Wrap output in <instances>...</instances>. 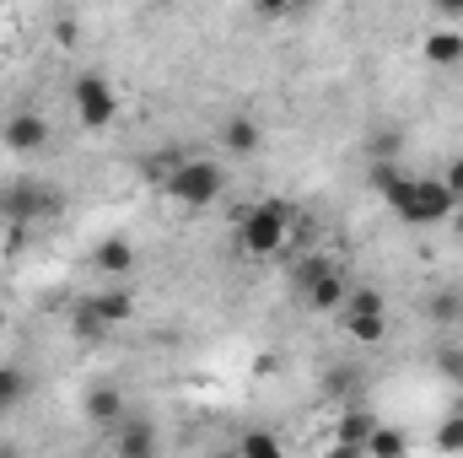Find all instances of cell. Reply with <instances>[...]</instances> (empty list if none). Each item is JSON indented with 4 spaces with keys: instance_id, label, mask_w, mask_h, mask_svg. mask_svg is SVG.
I'll list each match as a JSON object with an SVG mask.
<instances>
[{
    "instance_id": "7",
    "label": "cell",
    "mask_w": 463,
    "mask_h": 458,
    "mask_svg": "<svg viewBox=\"0 0 463 458\" xmlns=\"http://www.w3.org/2000/svg\"><path fill=\"white\" fill-rule=\"evenodd\" d=\"M81 410H87V421H92L98 432H109V437L129 421V405H124V388H118V383H92L87 399H81Z\"/></svg>"
},
{
    "instance_id": "21",
    "label": "cell",
    "mask_w": 463,
    "mask_h": 458,
    "mask_svg": "<svg viewBox=\"0 0 463 458\" xmlns=\"http://www.w3.org/2000/svg\"><path fill=\"white\" fill-rule=\"evenodd\" d=\"M345 329H350L355 345H377L383 335H388V319H345Z\"/></svg>"
},
{
    "instance_id": "23",
    "label": "cell",
    "mask_w": 463,
    "mask_h": 458,
    "mask_svg": "<svg viewBox=\"0 0 463 458\" xmlns=\"http://www.w3.org/2000/svg\"><path fill=\"white\" fill-rule=\"evenodd\" d=\"M437 448H442V453H463V415H448V421L437 426Z\"/></svg>"
},
{
    "instance_id": "18",
    "label": "cell",
    "mask_w": 463,
    "mask_h": 458,
    "mask_svg": "<svg viewBox=\"0 0 463 458\" xmlns=\"http://www.w3.org/2000/svg\"><path fill=\"white\" fill-rule=\"evenodd\" d=\"M71 335H76L81 345H103L109 340V324H103L87 302H76V308H71Z\"/></svg>"
},
{
    "instance_id": "15",
    "label": "cell",
    "mask_w": 463,
    "mask_h": 458,
    "mask_svg": "<svg viewBox=\"0 0 463 458\" xmlns=\"http://www.w3.org/2000/svg\"><path fill=\"white\" fill-rule=\"evenodd\" d=\"M377 432V415H366V410H350L340 415V426H335V448H350V453L366 458V437Z\"/></svg>"
},
{
    "instance_id": "19",
    "label": "cell",
    "mask_w": 463,
    "mask_h": 458,
    "mask_svg": "<svg viewBox=\"0 0 463 458\" xmlns=\"http://www.w3.org/2000/svg\"><path fill=\"white\" fill-rule=\"evenodd\" d=\"M388 302L377 286H350V302H345V319H383Z\"/></svg>"
},
{
    "instance_id": "14",
    "label": "cell",
    "mask_w": 463,
    "mask_h": 458,
    "mask_svg": "<svg viewBox=\"0 0 463 458\" xmlns=\"http://www.w3.org/2000/svg\"><path fill=\"white\" fill-rule=\"evenodd\" d=\"M420 54L431 60V65H463V33H453V27H431L426 33V43H420Z\"/></svg>"
},
{
    "instance_id": "4",
    "label": "cell",
    "mask_w": 463,
    "mask_h": 458,
    "mask_svg": "<svg viewBox=\"0 0 463 458\" xmlns=\"http://www.w3.org/2000/svg\"><path fill=\"white\" fill-rule=\"evenodd\" d=\"M60 211H65V195H54V189L38 184V178H16V184L0 189V222L27 227V222H49V216H60Z\"/></svg>"
},
{
    "instance_id": "5",
    "label": "cell",
    "mask_w": 463,
    "mask_h": 458,
    "mask_svg": "<svg viewBox=\"0 0 463 458\" xmlns=\"http://www.w3.org/2000/svg\"><path fill=\"white\" fill-rule=\"evenodd\" d=\"M71 103H76L81 129H109V124L118 119V92H114V81H109L103 71L76 76V81H71Z\"/></svg>"
},
{
    "instance_id": "20",
    "label": "cell",
    "mask_w": 463,
    "mask_h": 458,
    "mask_svg": "<svg viewBox=\"0 0 463 458\" xmlns=\"http://www.w3.org/2000/svg\"><path fill=\"white\" fill-rule=\"evenodd\" d=\"M178 162H184V151H156V157H146V178L151 184H167L178 173Z\"/></svg>"
},
{
    "instance_id": "28",
    "label": "cell",
    "mask_w": 463,
    "mask_h": 458,
    "mask_svg": "<svg viewBox=\"0 0 463 458\" xmlns=\"http://www.w3.org/2000/svg\"><path fill=\"white\" fill-rule=\"evenodd\" d=\"M259 16L264 22H280V16H291V5H259Z\"/></svg>"
},
{
    "instance_id": "13",
    "label": "cell",
    "mask_w": 463,
    "mask_h": 458,
    "mask_svg": "<svg viewBox=\"0 0 463 458\" xmlns=\"http://www.w3.org/2000/svg\"><path fill=\"white\" fill-rule=\"evenodd\" d=\"M222 146H227L232 157H253V151L264 146V129H259L248 114H232L227 124H222Z\"/></svg>"
},
{
    "instance_id": "8",
    "label": "cell",
    "mask_w": 463,
    "mask_h": 458,
    "mask_svg": "<svg viewBox=\"0 0 463 458\" xmlns=\"http://www.w3.org/2000/svg\"><path fill=\"white\" fill-rule=\"evenodd\" d=\"M109 443H114V458H162V426L146 415H129Z\"/></svg>"
},
{
    "instance_id": "26",
    "label": "cell",
    "mask_w": 463,
    "mask_h": 458,
    "mask_svg": "<svg viewBox=\"0 0 463 458\" xmlns=\"http://www.w3.org/2000/svg\"><path fill=\"white\" fill-rule=\"evenodd\" d=\"M437 16H442V22H458V16H463V0H442V5H437Z\"/></svg>"
},
{
    "instance_id": "25",
    "label": "cell",
    "mask_w": 463,
    "mask_h": 458,
    "mask_svg": "<svg viewBox=\"0 0 463 458\" xmlns=\"http://www.w3.org/2000/svg\"><path fill=\"white\" fill-rule=\"evenodd\" d=\"M437 367H442V372H453V377H463V356H458V350H442V356H437Z\"/></svg>"
},
{
    "instance_id": "12",
    "label": "cell",
    "mask_w": 463,
    "mask_h": 458,
    "mask_svg": "<svg viewBox=\"0 0 463 458\" xmlns=\"http://www.w3.org/2000/svg\"><path fill=\"white\" fill-rule=\"evenodd\" d=\"M81 302H87L109 329L124 324V319H135V291H124V286H114V291H92V297H81Z\"/></svg>"
},
{
    "instance_id": "9",
    "label": "cell",
    "mask_w": 463,
    "mask_h": 458,
    "mask_svg": "<svg viewBox=\"0 0 463 458\" xmlns=\"http://www.w3.org/2000/svg\"><path fill=\"white\" fill-rule=\"evenodd\" d=\"M302 297H307V308H313V313H340V308L350 302V281L329 264V270H318V275H307V281H302Z\"/></svg>"
},
{
    "instance_id": "6",
    "label": "cell",
    "mask_w": 463,
    "mask_h": 458,
    "mask_svg": "<svg viewBox=\"0 0 463 458\" xmlns=\"http://www.w3.org/2000/svg\"><path fill=\"white\" fill-rule=\"evenodd\" d=\"M0 146H5V151H16V157L43 151V146H49V119L33 114V109H16V114L0 124Z\"/></svg>"
},
{
    "instance_id": "10",
    "label": "cell",
    "mask_w": 463,
    "mask_h": 458,
    "mask_svg": "<svg viewBox=\"0 0 463 458\" xmlns=\"http://www.w3.org/2000/svg\"><path fill=\"white\" fill-rule=\"evenodd\" d=\"M27 394H33V372L16 367V361H0V421H5L11 410H22Z\"/></svg>"
},
{
    "instance_id": "29",
    "label": "cell",
    "mask_w": 463,
    "mask_h": 458,
    "mask_svg": "<svg viewBox=\"0 0 463 458\" xmlns=\"http://www.w3.org/2000/svg\"><path fill=\"white\" fill-rule=\"evenodd\" d=\"M0 458H27V453H22L16 443H0Z\"/></svg>"
},
{
    "instance_id": "2",
    "label": "cell",
    "mask_w": 463,
    "mask_h": 458,
    "mask_svg": "<svg viewBox=\"0 0 463 458\" xmlns=\"http://www.w3.org/2000/svg\"><path fill=\"white\" fill-rule=\"evenodd\" d=\"M291 222H297V211L286 200H253L237 211V248L248 259H275L291 237Z\"/></svg>"
},
{
    "instance_id": "30",
    "label": "cell",
    "mask_w": 463,
    "mask_h": 458,
    "mask_svg": "<svg viewBox=\"0 0 463 458\" xmlns=\"http://www.w3.org/2000/svg\"><path fill=\"white\" fill-rule=\"evenodd\" d=\"M211 458H232V453H211Z\"/></svg>"
},
{
    "instance_id": "24",
    "label": "cell",
    "mask_w": 463,
    "mask_h": 458,
    "mask_svg": "<svg viewBox=\"0 0 463 458\" xmlns=\"http://www.w3.org/2000/svg\"><path fill=\"white\" fill-rule=\"evenodd\" d=\"M442 184H448V195L463 205V157H453V162L442 167Z\"/></svg>"
},
{
    "instance_id": "11",
    "label": "cell",
    "mask_w": 463,
    "mask_h": 458,
    "mask_svg": "<svg viewBox=\"0 0 463 458\" xmlns=\"http://www.w3.org/2000/svg\"><path fill=\"white\" fill-rule=\"evenodd\" d=\"M92 270H98V275H129V270H135V243H129V237H103V243L92 248Z\"/></svg>"
},
{
    "instance_id": "17",
    "label": "cell",
    "mask_w": 463,
    "mask_h": 458,
    "mask_svg": "<svg viewBox=\"0 0 463 458\" xmlns=\"http://www.w3.org/2000/svg\"><path fill=\"white\" fill-rule=\"evenodd\" d=\"M366 458H410V437L399 426H383L377 421V432L366 437Z\"/></svg>"
},
{
    "instance_id": "16",
    "label": "cell",
    "mask_w": 463,
    "mask_h": 458,
    "mask_svg": "<svg viewBox=\"0 0 463 458\" xmlns=\"http://www.w3.org/2000/svg\"><path fill=\"white\" fill-rule=\"evenodd\" d=\"M232 458H286V448H280V437H275V432L253 426V432H242V437H237Z\"/></svg>"
},
{
    "instance_id": "27",
    "label": "cell",
    "mask_w": 463,
    "mask_h": 458,
    "mask_svg": "<svg viewBox=\"0 0 463 458\" xmlns=\"http://www.w3.org/2000/svg\"><path fill=\"white\" fill-rule=\"evenodd\" d=\"M54 38H65V43H71V38H76V22H71V16H54Z\"/></svg>"
},
{
    "instance_id": "1",
    "label": "cell",
    "mask_w": 463,
    "mask_h": 458,
    "mask_svg": "<svg viewBox=\"0 0 463 458\" xmlns=\"http://www.w3.org/2000/svg\"><path fill=\"white\" fill-rule=\"evenodd\" d=\"M372 189L388 200V211L404 222V227H437L458 211V200L448 195L442 178H426V173H404L399 162H372Z\"/></svg>"
},
{
    "instance_id": "22",
    "label": "cell",
    "mask_w": 463,
    "mask_h": 458,
    "mask_svg": "<svg viewBox=\"0 0 463 458\" xmlns=\"http://www.w3.org/2000/svg\"><path fill=\"white\" fill-rule=\"evenodd\" d=\"M431 319H437V324H458L463 319V297L458 291H437V297H431Z\"/></svg>"
},
{
    "instance_id": "3",
    "label": "cell",
    "mask_w": 463,
    "mask_h": 458,
    "mask_svg": "<svg viewBox=\"0 0 463 458\" xmlns=\"http://www.w3.org/2000/svg\"><path fill=\"white\" fill-rule=\"evenodd\" d=\"M162 189H167V200L184 205V211H211V205L227 195V167H222L216 157H184L178 173H173Z\"/></svg>"
}]
</instances>
